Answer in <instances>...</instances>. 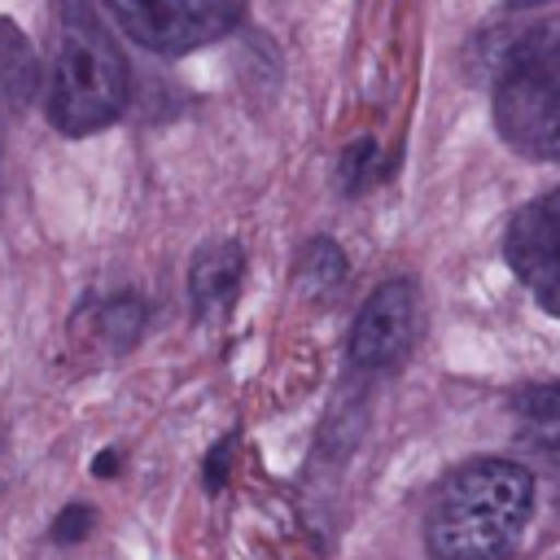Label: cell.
<instances>
[{
  "instance_id": "obj_1",
  "label": "cell",
  "mask_w": 560,
  "mask_h": 560,
  "mask_svg": "<svg viewBox=\"0 0 560 560\" xmlns=\"http://www.w3.org/2000/svg\"><path fill=\"white\" fill-rule=\"evenodd\" d=\"M534 512V477L512 459L459 464L433 494L424 542L433 560H508Z\"/></svg>"
},
{
  "instance_id": "obj_2",
  "label": "cell",
  "mask_w": 560,
  "mask_h": 560,
  "mask_svg": "<svg viewBox=\"0 0 560 560\" xmlns=\"http://www.w3.org/2000/svg\"><path fill=\"white\" fill-rule=\"evenodd\" d=\"M127 105V61L88 0H57L48 118L66 136L109 127Z\"/></svg>"
},
{
  "instance_id": "obj_3",
  "label": "cell",
  "mask_w": 560,
  "mask_h": 560,
  "mask_svg": "<svg viewBox=\"0 0 560 560\" xmlns=\"http://www.w3.org/2000/svg\"><path fill=\"white\" fill-rule=\"evenodd\" d=\"M494 127L516 153L560 162V22L534 26L508 48L494 79Z\"/></svg>"
},
{
  "instance_id": "obj_4",
  "label": "cell",
  "mask_w": 560,
  "mask_h": 560,
  "mask_svg": "<svg viewBox=\"0 0 560 560\" xmlns=\"http://www.w3.org/2000/svg\"><path fill=\"white\" fill-rule=\"evenodd\" d=\"M105 9L153 52H188L236 26V0H105Z\"/></svg>"
},
{
  "instance_id": "obj_5",
  "label": "cell",
  "mask_w": 560,
  "mask_h": 560,
  "mask_svg": "<svg viewBox=\"0 0 560 560\" xmlns=\"http://www.w3.org/2000/svg\"><path fill=\"white\" fill-rule=\"evenodd\" d=\"M411 341H416V280L394 276V280L376 284L372 298L363 302V311L350 328L346 359L359 372H385L411 350Z\"/></svg>"
},
{
  "instance_id": "obj_6",
  "label": "cell",
  "mask_w": 560,
  "mask_h": 560,
  "mask_svg": "<svg viewBox=\"0 0 560 560\" xmlns=\"http://www.w3.org/2000/svg\"><path fill=\"white\" fill-rule=\"evenodd\" d=\"M508 262L516 280L551 311L560 315V188L534 197L525 210H516L508 228Z\"/></svg>"
},
{
  "instance_id": "obj_7",
  "label": "cell",
  "mask_w": 560,
  "mask_h": 560,
  "mask_svg": "<svg viewBox=\"0 0 560 560\" xmlns=\"http://www.w3.org/2000/svg\"><path fill=\"white\" fill-rule=\"evenodd\" d=\"M241 271H245V254L232 241H219V245H210V249L197 254L192 276H188V293H192V306H197L201 319L223 315L232 306L236 284H241Z\"/></svg>"
},
{
  "instance_id": "obj_8",
  "label": "cell",
  "mask_w": 560,
  "mask_h": 560,
  "mask_svg": "<svg viewBox=\"0 0 560 560\" xmlns=\"http://www.w3.org/2000/svg\"><path fill=\"white\" fill-rule=\"evenodd\" d=\"M35 83H39V66H35L31 39L9 18H0V149H4L9 122L26 109Z\"/></svg>"
},
{
  "instance_id": "obj_9",
  "label": "cell",
  "mask_w": 560,
  "mask_h": 560,
  "mask_svg": "<svg viewBox=\"0 0 560 560\" xmlns=\"http://www.w3.org/2000/svg\"><path fill=\"white\" fill-rule=\"evenodd\" d=\"M140 324H144V306L127 293V298H114L109 306H105V315H101V328L114 337V341H131L136 332H140Z\"/></svg>"
},
{
  "instance_id": "obj_10",
  "label": "cell",
  "mask_w": 560,
  "mask_h": 560,
  "mask_svg": "<svg viewBox=\"0 0 560 560\" xmlns=\"http://www.w3.org/2000/svg\"><path fill=\"white\" fill-rule=\"evenodd\" d=\"M521 411L534 420H560V385H542V389L521 394Z\"/></svg>"
},
{
  "instance_id": "obj_11",
  "label": "cell",
  "mask_w": 560,
  "mask_h": 560,
  "mask_svg": "<svg viewBox=\"0 0 560 560\" xmlns=\"http://www.w3.org/2000/svg\"><path fill=\"white\" fill-rule=\"evenodd\" d=\"M88 525H92V512H88L83 503H70V508L57 516V525H52V538H57V542H74V538H79Z\"/></svg>"
},
{
  "instance_id": "obj_12",
  "label": "cell",
  "mask_w": 560,
  "mask_h": 560,
  "mask_svg": "<svg viewBox=\"0 0 560 560\" xmlns=\"http://www.w3.org/2000/svg\"><path fill=\"white\" fill-rule=\"evenodd\" d=\"M512 4H547V0H512Z\"/></svg>"
}]
</instances>
